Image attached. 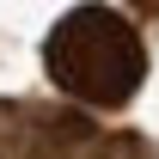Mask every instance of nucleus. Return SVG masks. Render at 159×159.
I'll return each mask as SVG.
<instances>
[{
	"mask_svg": "<svg viewBox=\"0 0 159 159\" xmlns=\"http://www.w3.org/2000/svg\"><path fill=\"white\" fill-rule=\"evenodd\" d=\"M147 55H141V37L129 25L104 19L98 6L86 12H67L49 37V74L61 80V92L74 98H92V104H116L129 86L141 80Z\"/></svg>",
	"mask_w": 159,
	"mask_h": 159,
	"instance_id": "obj_1",
	"label": "nucleus"
}]
</instances>
